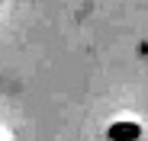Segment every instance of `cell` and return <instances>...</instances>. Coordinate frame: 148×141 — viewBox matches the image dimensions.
<instances>
[{"label": "cell", "mask_w": 148, "mask_h": 141, "mask_svg": "<svg viewBox=\"0 0 148 141\" xmlns=\"http://www.w3.org/2000/svg\"><path fill=\"white\" fill-rule=\"evenodd\" d=\"M142 135V128L135 125V122H116L113 128H110V138L113 141H135Z\"/></svg>", "instance_id": "6da1fadb"}]
</instances>
